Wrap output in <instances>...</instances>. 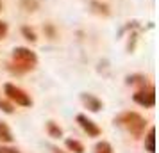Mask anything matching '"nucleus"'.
<instances>
[{"label": "nucleus", "instance_id": "obj_1", "mask_svg": "<svg viewBox=\"0 0 159 153\" xmlns=\"http://www.w3.org/2000/svg\"><path fill=\"white\" fill-rule=\"evenodd\" d=\"M13 59H15L16 64L22 68V71H27L30 68H34V64L38 62L36 53L30 52L29 48H15L13 50Z\"/></svg>", "mask_w": 159, "mask_h": 153}, {"label": "nucleus", "instance_id": "obj_2", "mask_svg": "<svg viewBox=\"0 0 159 153\" xmlns=\"http://www.w3.org/2000/svg\"><path fill=\"white\" fill-rule=\"evenodd\" d=\"M120 123L132 134V135H141V132L145 128V119L136 112H127L120 117Z\"/></svg>", "mask_w": 159, "mask_h": 153}, {"label": "nucleus", "instance_id": "obj_3", "mask_svg": "<svg viewBox=\"0 0 159 153\" xmlns=\"http://www.w3.org/2000/svg\"><path fill=\"white\" fill-rule=\"evenodd\" d=\"M6 95L9 96V98H11V100H13V102H16L18 103V105H23V107H29L30 103V98L27 95H25V93H23L22 89H18V87H15V86H13V84H6Z\"/></svg>", "mask_w": 159, "mask_h": 153}, {"label": "nucleus", "instance_id": "obj_4", "mask_svg": "<svg viewBox=\"0 0 159 153\" xmlns=\"http://www.w3.org/2000/svg\"><path fill=\"white\" fill-rule=\"evenodd\" d=\"M134 102L143 105V107H154L156 103V95H154V89L150 91H139L134 95Z\"/></svg>", "mask_w": 159, "mask_h": 153}, {"label": "nucleus", "instance_id": "obj_5", "mask_svg": "<svg viewBox=\"0 0 159 153\" xmlns=\"http://www.w3.org/2000/svg\"><path fill=\"white\" fill-rule=\"evenodd\" d=\"M77 121H79L80 126H82V128L88 132V135H91V137H97V135L100 134V128H98V126H97V125H95L91 119H88L86 116L79 114V116H77Z\"/></svg>", "mask_w": 159, "mask_h": 153}, {"label": "nucleus", "instance_id": "obj_6", "mask_svg": "<svg viewBox=\"0 0 159 153\" xmlns=\"http://www.w3.org/2000/svg\"><path fill=\"white\" fill-rule=\"evenodd\" d=\"M82 102L88 105V109L89 110H93V112H97V110H100V107H102V103H100V100H97L95 96H91V95H82Z\"/></svg>", "mask_w": 159, "mask_h": 153}, {"label": "nucleus", "instance_id": "obj_7", "mask_svg": "<svg viewBox=\"0 0 159 153\" xmlns=\"http://www.w3.org/2000/svg\"><path fill=\"white\" fill-rule=\"evenodd\" d=\"M147 151L156 153V128H150L148 135H147Z\"/></svg>", "mask_w": 159, "mask_h": 153}, {"label": "nucleus", "instance_id": "obj_8", "mask_svg": "<svg viewBox=\"0 0 159 153\" xmlns=\"http://www.w3.org/2000/svg\"><path fill=\"white\" fill-rule=\"evenodd\" d=\"M0 141H6V142L13 141V135H11V132H9L6 123H0Z\"/></svg>", "mask_w": 159, "mask_h": 153}, {"label": "nucleus", "instance_id": "obj_9", "mask_svg": "<svg viewBox=\"0 0 159 153\" xmlns=\"http://www.w3.org/2000/svg\"><path fill=\"white\" fill-rule=\"evenodd\" d=\"M66 146L75 153H84V146L80 144V142H77V141H73V139H68L66 141Z\"/></svg>", "mask_w": 159, "mask_h": 153}, {"label": "nucleus", "instance_id": "obj_10", "mask_svg": "<svg viewBox=\"0 0 159 153\" xmlns=\"http://www.w3.org/2000/svg\"><path fill=\"white\" fill-rule=\"evenodd\" d=\"M95 150H97L95 153H113V150H111V146H109L107 142H106V141H102V142H98Z\"/></svg>", "mask_w": 159, "mask_h": 153}, {"label": "nucleus", "instance_id": "obj_11", "mask_svg": "<svg viewBox=\"0 0 159 153\" xmlns=\"http://www.w3.org/2000/svg\"><path fill=\"white\" fill-rule=\"evenodd\" d=\"M48 132H50L52 137H61V128H57V126L52 123V121L48 123Z\"/></svg>", "mask_w": 159, "mask_h": 153}, {"label": "nucleus", "instance_id": "obj_12", "mask_svg": "<svg viewBox=\"0 0 159 153\" xmlns=\"http://www.w3.org/2000/svg\"><path fill=\"white\" fill-rule=\"evenodd\" d=\"M91 6H95V7H98V9H95L97 13H102V15H109V9L106 4H97V2H93Z\"/></svg>", "mask_w": 159, "mask_h": 153}, {"label": "nucleus", "instance_id": "obj_13", "mask_svg": "<svg viewBox=\"0 0 159 153\" xmlns=\"http://www.w3.org/2000/svg\"><path fill=\"white\" fill-rule=\"evenodd\" d=\"M22 32L25 34V37H27L29 41H36V34H34L32 30H29L27 27H23V29H22Z\"/></svg>", "mask_w": 159, "mask_h": 153}, {"label": "nucleus", "instance_id": "obj_14", "mask_svg": "<svg viewBox=\"0 0 159 153\" xmlns=\"http://www.w3.org/2000/svg\"><path fill=\"white\" fill-rule=\"evenodd\" d=\"M0 109L4 110V112H7V114H11V112H13V107H11L7 102H4V100H0Z\"/></svg>", "mask_w": 159, "mask_h": 153}, {"label": "nucleus", "instance_id": "obj_15", "mask_svg": "<svg viewBox=\"0 0 159 153\" xmlns=\"http://www.w3.org/2000/svg\"><path fill=\"white\" fill-rule=\"evenodd\" d=\"M7 34V23H4V22H0V39Z\"/></svg>", "mask_w": 159, "mask_h": 153}, {"label": "nucleus", "instance_id": "obj_16", "mask_svg": "<svg viewBox=\"0 0 159 153\" xmlns=\"http://www.w3.org/2000/svg\"><path fill=\"white\" fill-rule=\"evenodd\" d=\"M0 153H20L15 148H0Z\"/></svg>", "mask_w": 159, "mask_h": 153}, {"label": "nucleus", "instance_id": "obj_17", "mask_svg": "<svg viewBox=\"0 0 159 153\" xmlns=\"http://www.w3.org/2000/svg\"><path fill=\"white\" fill-rule=\"evenodd\" d=\"M0 9H2V2H0Z\"/></svg>", "mask_w": 159, "mask_h": 153}]
</instances>
